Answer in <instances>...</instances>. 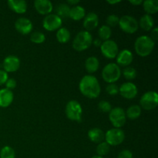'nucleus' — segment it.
I'll list each match as a JSON object with an SVG mask.
<instances>
[{
	"label": "nucleus",
	"instance_id": "f257e3e1",
	"mask_svg": "<svg viewBox=\"0 0 158 158\" xmlns=\"http://www.w3.org/2000/svg\"><path fill=\"white\" fill-rule=\"evenodd\" d=\"M79 89L84 97L89 99L97 98L101 92L98 80L92 75H86L80 80Z\"/></svg>",
	"mask_w": 158,
	"mask_h": 158
},
{
	"label": "nucleus",
	"instance_id": "f03ea898",
	"mask_svg": "<svg viewBox=\"0 0 158 158\" xmlns=\"http://www.w3.org/2000/svg\"><path fill=\"white\" fill-rule=\"evenodd\" d=\"M155 46V42L148 35H141L136 40L134 49L136 53L141 57H147L151 55Z\"/></svg>",
	"mask_w": 158,
	"mask_h": 158
},
{
	"label": "nucleus",
	"instance_id": "7ed1b4c3",
	"mask_svg": "<svg viewBox=\"0 0 158 158\" xmlns=\"http://www.w3.org/2000/svg\"><path fill=\"white\" fill-rule=\"evenodd\" d=\"M93 36L87 31L78 32L73 41V48L77 52H83L91 46L93 43Z\"/></svg>",
	"mask_w": 158,
	"mask_h": 158
},
{
	"label": "nucleus",
	"instance_id": "20e7f679",
	"mask_svg": "<svg viewBox=\"0 0 158 158\" xmlns=\"http://www.w3.org/2000/svg\"><path fill=\"white\" fill-rule=\"evenodd\" d=\"M121 77L120 67L115 63H108L102 70V78L105 82L110 83H115Z\"/></svg>",
	"mask_w": 158,
	"mask_h": 158
},
{
	"label": "nucleus",
	"instance_id": "39448f33",
	"mask_svg": "<svg viewBox=\"0 0 158 158\" xmlns=\"http://www.w3.org/2000/svg\"><path fill=\"white\" fill-rule=\"evenodd\" d=\"M65 113L69 120L72 121L80 122L83 115V108L81 104L77 100H70L66 104Z\"/></svg>",
	"mask_w": 158,
	"mask_h": 158
},
{
	"label": "nucleus",
	"instance_id": "423d86ee",
	"mask_svg": "<svg viewBox=\"0 0 158 158\" xmlns=\"http://www.w3.org/2000/svg\"><path fill=\"white\" fill-rule=\"evenodd\" d=\"M125 140V134L120 128H112L105 134V142L110 146H118Z\"/></svg>",
	"mask_w": 158,
	"mask_h": 158
},
{
	"label": "nucleus",
	"instance_id": "0eeeda50",
	"mask_svg": "<svg viewBox=\"0 0 158 158\" xmlns=\"http://www.w3.org/2000/svg\"><path fill=\"white\" fill-rule=\"evenodd\" d=\"M118 26L123 32L127 34L135 33L139 29L138 21L134 17L128 15H123L120 18Z\"/></svg>",
	"mask_w": 158,
	"mask_h": 158
},
{
	"label": "nucleus",
	"instance_id": "6e6552de",
	"mask_svg": "<svg viewBox=\"0 0 158 158\" xmlns=\"http://www.w3.org/2000/svg\"><path fill=\"white\" fill-rule=\"evenodd\" d=\"M140 107L145 110H152L158 105V94L156 91L151 90L144 93L140 97Z\"/></svg>",
	"mask_w": 158,
	"mask_h": 158
},
{
	"label": "nucleus",
	"instance_id": "1a4fd4ad",
	"mask_svg": "<svg viewBox=\"0 0 158 158\" xmlns=\"http://www.w3.org/2000/svg\"><path fill=\"white\" fill-rule=\"evenodd\" d=\"M109 120L114 128H120L124 126L127 121L125 110L121 107L112 108L109 113Z\"/></svg>",
	"mask_w": 158,
	"mask_h": 158
},
{
	"label": "nucleus",
	"instance_id": "9d476101",
	"mask_svg": "<svg viewBox=\"0 0 158 158\" xmlns=\"http://www.w3.org/2000/svg\"><path fill=\"white\" fill-rule=\"evenodd\" d=\"M100 51L103 56L109 60H113L117 57L119 52L118 45L112 40H106L102 43L100 46Z\"/></svg>",
	"mask_w": 158,
	"mask_h": 158
},
{
	"label": "nucleus",
	"instance_id": "9b49d317",
	"mask_svg": "<svg viewBox=\"0 0 158 158\" xmlns=\"http://www.w3.org/2000/svg\"><path fill=\"white\" fill-rule=\"evenodd\" d=\"M63 25V19L56 14H49L43 20V26L46 30L52 32L58 30Z\"/></svg>",
	"mask_w": 158,
	"mask_h": 158
},
{
	"label": "nucleus",
	"instance_id": "f8f14e48",
	"mask_svg": "<svg viewBox=\"0 0 158 158\" xmlns=\"http://www.w3.org/2000/svg\"><path fill=\"white\" fill-rule=\"evenodd\" d=\"M119 94L127 100H132L138 94V89L132 82H126L119 87Z\"/></svg>",
	"mask_w": 158,
	"mask_h": 158
},
{
	"label": "nucleus",
	"instance_id": "ddd939ff",
	"mask_svg": "<svg viewBox=\"0 0 158 158\" xmlns=\"http://www.w3.org/2000/svg\"><path fill=\"white\" fill-rule=\"evenodd\" d=\"M15 29L19 33L23 35H27L32 31L33 25L30 19L25 17H21L15 22Z\"/></svg>",
	"mask_w": 158,
	"mask_h": 158
},
{
	"label": "nucleus",
	"instance_id": "4468645a",
	"mask_svg": "<svg viewBox=\"0 0 158 158\" xmlns=\"http://www.w3.org/2000/svg\"><path fill=\"white\" fill-rule=\"evenodd\" d=\"M20 67V60L16 56L10 55L3 60V68L6 73L16 72Z\"/></svg>",
	"mask_w": 158,
	"mask_h": 158
},
{
	"label": "nucleus",
	"instance_id": "2eb2a0df",
	"mask_svg": "<svg viewBox=\"0 0 158 158\" xmlns=\"http://www.w3.org/2000/svg\"><path fill=\"white\" fill-rule=\"evenodd\" d=\"M116 59H117V63L119 66L127 67L132 63L134 60V55L131 50L124 49L118 52Z\"/></svg>",
	"mask_w": 158,
	"mask_h": 158
},
{
	"label": "nucleus",
	"instance_id": "dca6fc26",
	"mask_svg": "<svg viewBox=\"0 0 158 158\" xmlns=\"http://www.w3.org/2000/svg\"><path fill=\"white\" fill-rule=\"evenodd\" d=\"M34 7L39 14L44 15L51 14L53 9L52 3L49 0H35L34 2Z\"/></svg>",
	"mask_w": 158,
	"mask_h": 158
},
{
	"label": "nucleus",
	"instance_id": "f3484780",
	"mask_svg": "<svg viewBox=\"0 0 158 158\" xmlns=\"http://www.w3.org/2000/svg\"><path fill=\"white\" fill-rule=\"evenodd\" d=\"M99 25V17L97 15V13L92 12H89L86 16L84 17L83 20V27L86 29V31L89 32L98 26Z\"/></svg>",
	"mask_w": 158,
	"mask_h": 158
},
{
	"label": "nucleus",
	"instance_id": "a211bd4d",
	"mask_svg": "<svg viewBox=\"0 0 158 158\" xmlns=\"http://www.w3.org/2000/svg\"><path fill=\"white\" fill-rule=\"evenodd\" d=\"M8 6L12 11L18 14H24L27 11V2L24 0H9Z\"/></svg>",
	"mask_w": 158,
	"mask_h": 158
},
{
	"label": "nucleus",
	"instance_id": "6ab92c4d",
	"mask_svg": "<svg viewBox=\"0 0 158 158\" xmlns=\"http://www.w3.org/2000/svg\"><path fill=\"white\" fill-rule=\"evenodd\" d=\"M14 94L12 90L4 88L0 89V107L6 108L13 102Z\"/></svg>",
	"mask_w": 158,
	"mask_h": 158
},
{
	"label": "nucleus",
	"instance_id": "aec40b11",
	"mask_svg": "<svg viewBox=\"0 0 158 158\" xmlns=\"http://www.w3.org/2000/svg\"><path fill=\"white\" fill-rule=\"evenodd\" d=\"M88 137L94 143H100L105 140V133L100 128L94 127L88 131Z\"/></svg>",
	"mask_w": 158,
	"mask_h": 158
},
{
	"label": "nucleus",
	"instance_id": "412c9836",
	"mask_svg": "<svg viewBox=\"0 0 158 158\" xmlns=\"http://www.w3.org/2000/svg\"><path fill=\"white\" fill-rule=\"evenodd\" d=\"M85 16H86V10L83 6L77 5L70 8L69 18H71L74 21H80L83 19Z\"/></svg>",
	"mask_w": 158,
	"mask_h": 158
},
{
	"label": "nucleus",
	"instance_id": "4be33fe9",
	"mask_svg": "<svg viewBox=\"0 0 158 158\" xmlns=\"http://www.w3.org/2000/svg\"><path fill=\"white\" fill-rule=\"evenodd\" d=\"M100 67V62L96 56H89L85 61V68L89 73H94Z\"/></svg>",
	"mask_w": 158,
	"mask_h": 158
},
{
	"label": "nucleus",
	"instance_id": "5701e85b",
	"mask_svg": "<svg viewBox=\"0 0 158 158\" xmlns=\"http://www.w3.org/2000/svg\"><path fill=\"white\" fill-rule=\"evenodd\" d=\"M139 26L143 30L151 31L152 30L154 26V20L151 15L145 14L140 18Z\"/></svg>",
	"mask_w": 158,
	"mask_h": 158
},
{
	"label": "nucleus",
	"instance_id": "b1692460",
	"mask_svg": "<svg viewBox=\"0 0 158 158\" xmlns=\"http://www.w3.org/2000/svg\"><path fill=\"white\" fill-rule=\"evenodd\" d=\"M143 10L148 15H154L158 11V1L157 0H146L143 1Z\"/></svg>",
	"mask_w": 158,
	"mask_h": 158
},
{
	"label": "nucleus",
	"instance_id": "393cba45",
	"mask_svg": "<svg viewBox=\"0 0 158 158\" xmlns=\"http://www.w3.org/2000/svg\"><path fill=\"white\" fill-rule=\"evenodd\" d=\"M127 118L130 120H137L141 115V107L139 105H131L126 111Z\"/></svg>",
	"mask_w": 158,
	"mask_h": 158
},
{
	"label": "nucleus",
	"instance_id": "a878e982",
	"mask_svg": "<svg viewBox=\"0 0 158 158\" xmlns=\"http://www.w3.org/2000/svg\"><path fill=\"white\" fill-rule=\"evenodd\" d=\"M56 36L57 41L63 44V43H68L70 40L71 34L69 29L65 27H61L57 30Z\"/></svg>",
	"mask_w": 158,
	"mask_h": 158
},
{
	"label": "nucleus",
	"instance_id": "bb28decb",
	"mask_svg": "<svg viewBox=\"0 0 158 158\" xmlns=\"http://www.w3.org/2000/svg\"><path fill=\"white\" fill-rule=\"evenodd\" d=\"M56 15L63 19L69 18V12H70V7L66 3H61L56 6Z\"/></svg>",
	"mask_w": 158,
	"mask_h": 158
},
{
	"label": "nucleus",
	"instance_id": "cd10ccee",
	"mask_svg": "<svg viewBox=\"0 0 158 158\" xmlns=\"http://www.w3.org/2000/svg\"><path fill=\"white\" fill-rule=\"evenodd\" d=\"M98 35L100 37V40H103V42L109 40L110 38L112 35V31H111V28L109 27L106 25H103L100 26V28L98 30Z\"/></svg>",
	"mask_w": 158,
	"mask_h": 158
},
{
	"label": "nucleus",
	"instance_id": "c85d7f7f",
	"mask_svg": "<svg viewBox=\"0 0 158 158\" xmlns=\"http://www.w3.org/2000/svg\"><path fill=\"white\" fill-rule=\"evenodd\" d=\"M110 150V146L106 142L103 141L98 143L97 149H96V152H97V155L103 157V156H106L109 154Z\"/></svg>",
	"mask_w": 158,
	"mask_h": 158
},
{
	"label": "nucleus",
	"instance_id": "c756f323",
	"mask_svg": "<svg viewBox=\"0 0 158 158\" xmlns=\"http://www.w3.org/2000/svg\"><path fill=\"white\" fill-rule=\"evenodd\" d=\"M30 40L32 43L35 44H41L46 40V36L44 34L40 31H34L30 35Z\"/></svg>",
	"mask_w": 158,
	"mask_h": 158
},
{
	"label": "nucleus",
	"instance_id": "7c9ffc66",
	"mask_svg": "<svg viewBox=\"0 0 158 158\" xmlns=\"http://www.w3.org/2000/svg\"><path fill=\"white\" fill-rule=\"evenodd\" d=\"M15 152L12 148L5 146L0 151V158H15Z\"/></svg>",
	"mask_w": 158,
	"mask_h": 158
},
{
	"label": "nucleus",
	"instance_id": "2f4dec72",
	"mask_svg": "<svg viewBox=\"0 0 158 158\" xmlns=\"http://www.w3.org/2000/svg\"><path fill=\"white\" fill-rule=\"evenodd\" d=\"M123 75L124 78L127 80H132L137 77V70L134 67L131 66H127L125 67L123 70Z\"/></svg>",
	"mask_w": 158,
	"mask_h": 158
},
{
	"label": "nucleus",
	"instance_id": "473e14b6",
	"mask_svg": "<svg viewBox=\"0 0 158 158\" xmlns=\"http://www.w3.org/2000/svg\"><path fill=\"white\" fill-rule=\"evenodd\" d=\"M106 21V26H108L109 27H115V26H118L120 18L117 15L112 14V15H110L109 16H107Z\"/></svg>",
	"mask_w": 158,
	"mask_h": 158
},
{
	"label": "nucleus",
	"instance_id": "72a5a7b5",
	"mask_svg": "<svg viewBox=\"0 0 158 158\" xmlns=\"http://www.w3.org/2000/svg\"><path fill=\"white\" fill-rule=\"evenodd\" d=\"M98 109L99 110L103 113H110L112 110V106L110 103L106 100H101L98 103Z\"/></svg>",
	"mask_w": 158,
	"mask_h": 158
},
{
	"label": "nucleus",
	"instance_id": "f704fd0d",
	"mask_svg": "<svg viewBox=\"0 0 158 158\" xmlns=\"http://www.w3.org/2000/svg\"><path fill=\"white\" fill-rule=\"evenodd\" d=\"M106 91L110 96L117 95L119 94V86L115 83H110L106 86Z\"/></svg>",
	"mask_w": 158,
	"mask_h": 158
},
{
	"label": "nucleus",
	"instance_id": "c9c22d12",
	"mask_svg": "<svg viewBox=\"0 0 158 158\" xmlns=\"http://www.w3.org/2000/svg\"><path fill=\"white\" fill-rule=\"evenodd\" d=\"M117 158H134V156L130 150H123L119 153Z\"/></svg>",
	"mask_w": 158,
	"mask_h": 158
},
{
	"label": "nucleus",
	"instance_id": "e433bc0d",
	"mask_svg": "<svg viewBox=\"0 0 158 158\" xmlns=\"http://www.w3.org/2000/svg\"><path fill=\"white\" fill-rule=\"evenodd\" d=\"M5 84H6V89H9V90H12V89H15V86H16V81H15V79L9 78Z\"/></svg>",
	"mask_w": 158,
	"mask_h": 158
},
{
	"label": "nucleus",
	"instance_id": "4c0bfd02",
	"mask_svg": "<svg viewBox=\"0 0 158 158\" xmlns=\"http://www.w3.org/2000/svg\"><path fill=\"white\" fill-rule=\"evenodd\" d=\"M9 79L8 73L4 70V69H0V86H2Z\"/></svg>",
	"mask_w": 158,
	"mask_h": 158
},
{
	"label": "nucleus",
	"instance_id": "58836bf2",
	"mask_svg": "<svg viewBox=\"0 0 158 158\" xmlns=\"http://www.w3.org/2000/svg\"><path fill=\"white\" fill-rule=\"evenodd\" d=\"M151 38L152 39V40H154V42L157 41L158 40V28L157 27L153 28V29L151 30Z\"/></svg>",
	"mask_w": 158,
	"mask_h": 158
},
{
	"label": "nucleus",
	"instance_id": "ea45409f",
	"mask_svg": "<svg viewBox=\"0 0 158 158\" xmlns=\"http://www.w3.org/2000/svg\"><path fill=\"white\" fill-rule=\"evenodd\" d=\"M129 2L132 4L133 6H139V5L143 3V1H141V0H131Z\"/></svg>",
	"mask_w": 158,
	"mask_h": 158
},
{
	"label": "nucleus",
	"instance_id": "a19ab883",
	"mask_svg": "<svg viewBox=\"0 0 158 158\" xmlns=\"http://www.w3.org/2000/svg\"><path fill=\"white\" fill-rule=\"evenodd\" d=\"M79 2H80V1L79 0H75V1H67L66 2V4L69 5V6H77V5L79 4Z\"/></svg>",
	"mask_w": 158,
	"mask_h": 158
},
{
	"label": "nucleus",
	"instance_id": "79ce46f5",
	"mask_svg": "<svg viewBox=\"0 0 158 158\" xmlns=\"http://www.w3.org/2000/svg\"><path fill=\"white\" fill-rule=\"evenodd\" d=\"M102 43H103V42H102L100 39H97V40H95L94 41H93L92 44H94L95 46H100V47Z\"/></svg>",
	"mask_w": 158,
	"mask_h": 158
},
{
	"label": "nucleus",
	"instance_id": "37998d69",
	"mask_svg": "<svg viewBox=\"0 0 158 158\" xmlns=\"http://www.w3.org/2000/svg\"><path fill=\"white\" fill-rule=\"evenodd\" d=\"M106 2H107L108 4L114 5V4H117V3H120V0H114V1H110V0H108V1H106Z\"/></svg>",
	"mask_w": 158,
	"mask_h": 158
},
{
	"label": "nucleus",
	"instance_id": "c03bdc74",
	"mask_svg": "<svg viewBox=\"0 0 158 158\" xmlns=\"http://www.w3.org/2000/svg\"><path fill=\"white\" fill-rule=\"evenodd\" d=\"M91 158H103V157H100V156H99V155H95Z\"/></svg>",
	"mask_w": 158,
	"mask_h": 158
}]
</instances>
